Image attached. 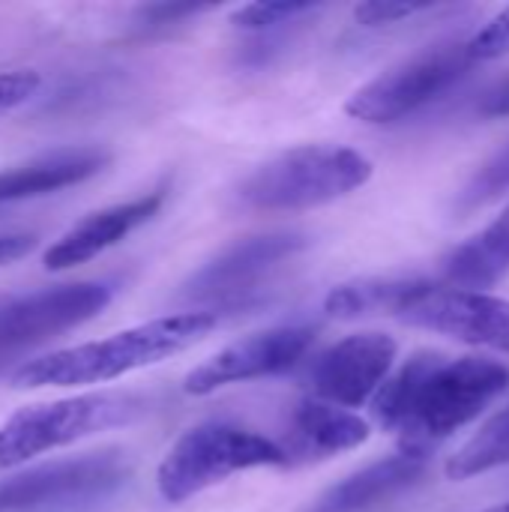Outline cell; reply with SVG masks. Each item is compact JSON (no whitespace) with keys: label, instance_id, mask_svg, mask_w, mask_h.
<instances>
[{"label":"cell","instance_id":"cell-1","mask_svg":"<svg viewBox=\"0 0 509 512\" xmlns=\"http://www.w3.org/2000/svg\"><path fill=\"white\" fill-rule=\"evenodd\" d=\"M509 372L486 357L414 354L375 393V420L399 438L402 453L429 456L507 390Z\"/></svg>","mask_w":509,"mask_h":512},{"label":"cell","instance_id":"cell-25","mask_svg":"<svg viewBox=\"0 0 509 512\" xmlns=\"http://www.w3.org/2000/svg\"><path fill=\"white\" fill-rule=\"evenodd\" d=\"M210 9L213 6H198V3H156V6H144L138 12V21L141 27H168V24H180L183 18H198Z\"/></svg>","mask_w":509,"mask_h":512},{"label":"cell","instance_id":"cell-4","mask_svg":"<svg viewBox=\"0 0 509 512\" xmlns=\"http://www.w3.org/2000/svg\"><path fill=\"white\" fill-rule=\"evenodd\" d=\"M255 468H285V456L276 438L255 429L210 420L183 432L165 453L156 471V489L162 501L183 504L234 474Z\"/></svg>","mask_w":509,"mask_h":512},{"label":"cell","instance_id":"cell-10","mask_svg":"<svg viewBox=\"0 0 509 512\" xmlns=\"http://www.w3.org/2000/svg\"><path fill=\"white\" fill-rule=\"evenodd\" d=\"M303 249L306 237L297 231H270L237 240L189 279L186 294L204 303H237L258 291L264 279Z\"/></svg>","mask_w":509,"mask_h":512},{"label":"cell","instance_id":"cell-14","mask_svg":"<svg viewBox=\"0 0 509 512\" xmlns=\"http://www.w3.org/2000/svg\"><path fill=\"white\" fill-rule=\"evenodd\" d=\"M369 432L363 417L309 396L291 408L276 444L285 456V468H300L357 450L369 441Z\"/></svg>","mask_w":509,"mask_h":512},{"label":"cell","instance_id":"cell-19","mask_svg":"<svg viewBox=\"0 0 509 512\" xmlns=\"http://www.w3.org/2000/svg\"><path fill=\"white\" fill-rule=\"evenodd\" d=\"M501 465H509V408L495 414L459 453L450 456L447 477L471 480Z\"/></svg>","mask_w":509,"mask_h":512},{"label":"cell","instance_id":"cell-22","mask_svg":"<svg viewBox=\"0 0 509 512\" xmlns=\"http://www.w3.org/2000/svg\"><path fill=\"white\" fill-rule=\"evenodd\" d=\"M39 87H42V75L36 69L0 72V117H6L9 111L21 108L27 99H33Z\"/></svg>","mask_w":509,"mask_h":512},{"label":"cell","instance_id":"cell-9","mask_svg":"<svg viewBox=\"0 0 509 512\" xmlns=\"http://www.w3.org/2000/svg\"><path fill=\"white\" fill-rule=\"evenodd\" d=\"M393 360L396 342L387 333H357L321 351L309 363L303 384L318 402L357 408L381 390Z\"/></svg>","mask_w":509,"mask_h":512},{"label":"cell","instance_id":"cell-11","mask_svg":"<svg viewBox=\"0 0 509 512\" xmlns=\"http://www.w3.org/2000/svg\"><path fill=\"white\" fill-rule=\"evenodd\" d=\"M129 474L123 453H90L69 462L42 465L0 483V512L57 507L117 489Z\"/></svg>","mask_w":509,"mask_h":512},{"label":"cell","instance_id":"cell-24","mask_svg":"<svg viewBox=\"0 0 509 512\" xmlns=\"http://www.w3.org/2000/svg\"><path fill=\"white\" fill-rule=\"evenodd\" d=\"M429 9L426 3H381V0H372V3H360L354 9V18L363 24V27H384V24H396L402 18H411L417 12Z\"/></svg>","mask_w":509,"mask_h":512},{"label":"cell","instance_id":"cell-2","mask_svg":"<svg viewBox=\"0 0 509 512\" xmlns=\"http://www.w3.org/2000/svg\"><path fill=\"white\" fill-rule=\"evenodd\" d=\"M219 327L216 312H183L153 318L147 324L120 330L99 342H84L75 348L51 351L45 357L21 363L9 384L15 390L39 387H84L123 378L135 369L156 366L174 354L192 348Z\"/></svg>","mask_w":509,"mask_h":512},{"label":"cell","instance_id":"cell-7","mask_svg":"<svg viewBox=\"0 0 509 512\" xmlns=\"http://www.w3.org/2000/svg\"><path fill=\"white\" fill-rule=\"evenodd\" d=\"M108 282H75L45 288L0 306V369L36 345L75 330L111 303Z\"/></svg>","mask_w":509,"mask_h":512},{"label":"cell","instance_id":"cell-28","mask_svg":"<svg viewBox=\"0 0 509 512\" xmlns=\"http://www.w3.org/2000/svg\"><path fill=\"white\" fill-rule=\"evenodd\" d=\"M486 512H509V501L507 504H501V507H492V510H486Z\"/></svg>","mask_w":509,"mask_h":512},{"label":"cell","instance_id":"cell-15","mask_svg":"<svg viewBox=\"0 0 509 512\" xmlns=\"http://www.w3.org/2000/svg\"><path fill=\"white\" fill-rule=\"evenodd\" d=\"M429 456L396 453L327 489L306 512H381L426 477Z\"/></svg>","mask_w":509,"mask_h":512},{"label":"cell","instance_id":"cell-27","mask_svg":"<svg viewBox=\"0 0 509 512\" xmlns=\"http://www.w3.org/2000/svg\"><path fill=\"white\" fill-rule=\"evenodd\" d=\"M480 111L489 114V117H509V81L498 84L495 90H489V93L483 96Z\"/></svg>","mask_w":509,"mask_h":512},{"label":"cell","instance_id":"cell-16","mask_svg":"<svg viewBox=\"0 0 509 512\" xmlns=\"http://www.w3.org/2000/svg\"><path fill=\"white\" fill-rule=\"evenodd\" d=\"M108 162H111L108 150L69 147V150H57V153L30 159L9 171H0V207L78 186V183L96 177Z\"/></svg>","mask_w":509,"mask_h":512},{"label":"cell","instance_id":"cell-20","mask_svg":"<svg viewBox=\"0 0 509 512\" xmlns=\"http://www.w3.org/2000/svg\"><path fill=\"white\" fill-rule=\"evenodd\" d=\"M504 192H509V144L501 147L474 177L471 183L459 192L456 201V213H474L480 207H486L489 201L501 198Z\"/></svg>","mask_w":509,"mask_h":512},{"label":"cell","instance_id":"cell-8","mask_svg":"<svg viewBox=\"0 0 509 512\" xmlns=\"http://www.w3.org/2000/svg\"><path fill=\"white\" fill-rule=\"evenodd\" d=\"M315 339H318V330L312 324H288V327L255 333L249 339L228 345L225 351L213 354L207 363L192 369L183 381V390L189 396H210L231 384L285 375L303 363Z\"/></svg>","mask_w":509,"mask_h":512},{"label":"cell","instance_id":"cell-13","mask_svg":"<svg viewBox=\"0 0 509 512\" xmlns=\"http://www.w3.org/2000/svg\"><path fill=\"white\" fill-rule=\"evenodd\" d=\"M165 201L162 189H153L147 195H138L132 201L123 204H111L102 207L96 213H87L81 222H75L66 234H60L42 255L45 270H72L81 267L93 258H99L102 252H108L111 246H117L120 240H126L132 231H138L141 225H147L159 207Z\"/></svg>","mask_w":509,"mask_h":512},{"label":"cell","instance_id":"cell-12","mask_svg":"<svg viewBox=\"0 0 509 512\" xmlns=\"http://www.w3.org/2000/svg\"><path fill=\"white\" fill-rule=\"evenodd\" d=\"M399 321L438 330L471 345L509 351V303L483 291H462L429 282V288L399 315Z\"/></svg>","mask_w":509,"mask_h":512},{"label":"cell","instance_id":"cell-18","mask_svg":"<svg viewBox=\"0 0 509 512\" xmlns=\"http://www.w3.org/2000/svg\"><path fill=\"white\" fill-rule=\"evenodd\" d=\"M429 279H357L336 285L327 300L324 312L330 318H363V315H402L423 291Z\"/></svg>","mask_w":509,"mask_h":512},{"label":"cell","instance_id":"cell-3","mask_svg":"<svg viewBox=\"0 0 509 512\" xmlns=\"http://www.w3.org/2000/svg\"><path fill=\"white\" fill-rule=\"evenodd\" d=\"M372 162L339 144L291 147L258 165L237 189L240 204L261 213H294L333 204L372 180Z\"/></svg>","mask_w":509,"mask_h":512},{"label":"cell","instance_id":"cell-26","mask_svg":"<svg viewBox=\"0 0 509 512\" xmlns=\"http://www.w3.org/2000/svg\"><path fill=\"white\" fill-rule=\"evenodd\" d=\"M36 246V234H24V231H9V234H0V267L24 258L30 249Z\"/></svg>","mask_w":509,"mask_h":512},{"label":"cell","instance_id":"cell-6","mask_svg":"<svg viewBox=\"0 0 509 512\" xmlns=\"http://www.w3.org/2000/svg\"><path fill=\"white\" fill-rule=\"evenodd\" d=\"M471 66L474 60L465 42L450 39L432 45L363 84L348 99L345 111L363 123H396L438 99L456 81H462L471 72Z\"/></svg>","mask_w":509,"mask_h":512},{"label":"cell","instance_id":"cell-23","mask_svg":"<svg viewBox=\"0 0 509 512\" xmlns=\"http://www.w3.org/2000/svg\"><path fill=\"white\" fill-rule=\"evenodd\" d=\"M465 45H468V54H471L474 63L509 54V6L501 15H495V18H492L474 39H468Z\"/></svg>","mask_w":509,"mask_h":512},{"label":"cell","instance_id":"cell-17","mask_svg":"<svg viewBox=\"0 0 509 512\" xmlns=\"http://www.w3.org/2000/svg\"><path fill=\"white\" fill-rule=\"evenodd\" d=\"M509 276V204L504 213L447 258V279L462 291L492 288Z\"/></svg>","mask_w":509,"mask_h":512},{"label":"cell","instance_id":"cell-5","mask_svg":"<svg viewBox=\"0 0 509 512\" xmlns=\"http://www.w3.org/2000/svg\"><path fill=\"white\" fill-rule=\"evenodd\" d=\"M141 411L144 402L132 393H87L21 408L0 426V474L96 432L123 426Z\"/></svg>","mask_w":509,"mask_h":512},{"label":"cell","instance_id":"cell-21","mask_svg":"<svg viewBox=\"0 0 509 512\" xmlns=\"http://www.w3.org/2000/svg\"><path fill=\"white\" fill-rule=\"evenodd\" d=\"M312 12H318L315 3H249V6H240L231 15V24L240 27V30L267 33V30L294 24L297 18L312 15Z\"/></svg>","mask_w":509,"mask_h":512}]
</instances>
